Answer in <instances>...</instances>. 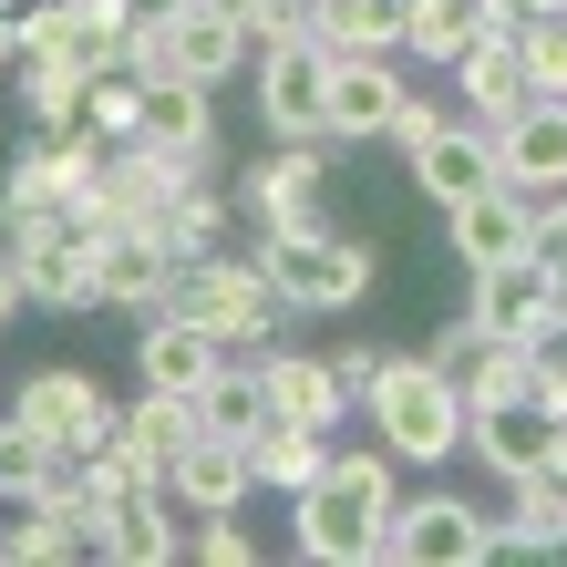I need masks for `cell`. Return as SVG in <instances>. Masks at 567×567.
<instances>
[{"label": "cell", "instance_id": "obj_25", "mask_svg": "<svg viewBox=\"0 0 567 567\" xmlns=\"http://www.w3.org/2000/svg\"><path fill=\"white\" fill-rule=\"evenodd\" d=\"M403 21H413V0H310L299 31H320L330 52H403Z\"/></svg>", "mask_w": 567, "mask_h": 567}, {"label": "cell", "instance_id": "obj_40", "mask_svg": "<svg viewBox=\"0 0 567 567\" xmlns=\"http://www.w3.org/2000/svg\"><path fill=\"white\" fill-rule=\"evenodd\" d=\"M557 330H567V299H557Z\"/></svg>", "mask_w": 567, "mask_h": 567}, {"label": "cell", "instance_id": "obj_19", "mask_svg": "<svg viewBox=\"0 0 567 567\" xmlns=\"http://www.w3.org/2000/svg\"><path fill=\"white\" fill-rule=\"evenodd\" d=\"M258 382H269V413H289V423H341L351 413V382H341V361H310V351H258Z\"/></svg>", "mask_w": 567, "mask_h": 567}, {"label": "cell", "instance_id": "obj_37", "mask_svg": "<svg viewBox=\"0 0 567 567\" xmlns=\"http://www.w3.org/2000/svg\"><path fill=\"white\" fill-rule=\"evenodd\" d=\"M114 11H124V21H135V31H165V21H186V11H196V0H114Z\"/></svg>", "mask_w": 567, "mask_h": 567}, {"label": "cell", "instance_id": "obj_9", "mask_svg": "<svg viewBox=\"0 0 567 567\" xmlns=\"http://www.w3.org/2000/svg\"><path fill=\"white\" fill-rule=\"evenodd\" d=\"M392 557L403 567H485V506L475 495H403L392 506Z\"/></svg>", "mask_w": 567, "mask_h": 567}, {"label": "cell", "instance_id": "obj_15", "mask_svg": "<svg viewBox=\"0 0 567 567\" xmlns=\"http://www.w3.org/2000/svg\"><path fill=\"white\" fill-rule=\"evenodd\" d=\"M135 372H145L155 392H207V382L227 372V341H217V330H196L186 310H145V330H135Z\"/></svg>", "mask_w": 567, "mask_h": 567}, {"label": "cell", "instance_id": "obj_11", "mask_svg": "<svg viewBox=\"0 0 567 567\" xmlns=\"http://www.w3.org/2000/svg\"><path fill=\"white\" fill-rule=\"evenodd\" d=\"M165 279H176V248L155 238V227H104V248H93V310H155Z\"/></svg>", "mask_w": 567, "mask_h": 567}, {"label": "cell", "instance_id": "obj_12", "mask_svg": "<svg viewBox=\"0 0 567 567\" xmlns=\"http://www.w3.org/2000/svg\"><path fill=\"white\" fill-rule=\"evenodd\" d=\"M330 145H289L279 165H258L248 176V207L269 217V238H320L330 227V176H320Z\"/></svg>", "mask_w": 567, "mask_h": 567}, {"label": "cell", "instance_id": "obj_41", "mask_svg": "<svg viewBox=\"0 0 567 567\" xmlns=\"http://www.w3.org/2000/svg\"><path fill=\"white\" fill-rule=\"evenodd\" d=\"M557 11H567V0H557Z\"/></svg>", "mask_w": 567, "mask_h": 567}, {"label": "cell", "instance_id": "obj_13", "mask_svg": "<svg viewBox=\"0 0 567 567\" xmlns=\"http://www.w3.org/2000/svg\"><path fill=\"white\" fill-rule=\"evenodd\" d=\"M392 104H403V62L392 52H330V145L392 135Z\"/></svg>", "mask_w": 567, "mask_h": 567}, {"label": "cell", "instance_id": "obj_10", "mask_svg": "<svg viewBox=\"0 0 567 567\" xmlns=\"http://www.w3.org/2000/svg\"><path fill=\"white\" fill-rule=\"evenodd\" d=\"M444 227H454V258H464V269H495V258H537V196L506 186V176L475 186V196H454Z\"/></svg>", "mask_w": 567, "mask_h": 567}, {"label": "cell", "instance_id": "obj_14", "mask_svg": "<svg viewBox=\"0 0 567 567\" xmlns=\"http://www.w3.org/2000/svg\"><path fill=\"white\" fill-rule=\"evenodd\" d=\"M165 495H176V506H196V516L248 506V495H258V464H248L238 433H207V423H196V433H186V454L165 464Z\"/></svg>", "mask_w": 567, "mask_h": 567}, {"label": "cell", "instance_id": "obj_5", "mask_svg": "<svg viewBox=\"0 0 567 567\" xmlns=\"http://www.w3.org/2000/svg\"><path fill=\"white\" fill-rule=\"evenodd\" d=\"M258 114L289 145H330V42L320 31H279L258 42Z\"/></svg>", "mask_w": 567, "mask_h": 567}, {"label": "cell", "instance_id": "obj_31", "mask_svg": "<svg viewBox=\"0 0 567 567\" xmlns=\"http://www.w3.org/2000/svg\"><path fill=\"white\" fill-rule=\"evenodd\" d=\"M516 52H526V83L537 93H567V11H537L516 31Z\"/></svg>", "mask_w": 567, "mask_h": 567}, {"label": "cell", "instance_id": "obj_29", "mask_svg": "<svg viewBox=\"0 0 567 567\" xmlns=\"http://www.w3.org/2000/svg\"><path fill=\"white\" fill-rule=\"evenodd\" d=\"M475 42V21H464V0H413V21H403V52L413 62H444L454 73V52Z\"/></svg>", "mask_w": 567, "mask_h": 567}, {"label": "cell", "instance_id": "obj_18", "mask_svg": "<svg viewBox=\"0 0 567 567\" xmlns=\"http://www.w3.org/2000/svg\"><path fill=\"white\" fill-rule=\"evenodd\" d=\"M403 165H413V186L433 196V207H454V196H475V186L506 176V165H495V124H433Z\"/></svg>", "mask_w": 567, "mask_h": 567}, {"label": "cell", "instance_id": "obj_22", "mask_svg": "<svg viewBox=\"0 0 567 567\" xmlns=\"http://www.w3.org/2000/svg\"><path fill=\"white\" fill-rule=\"evenodd\" d=\"M186 433H196V392H155V382H145V403H124V413H114V444L135 454L155 485H165V464L186 454Z\"/></svg>", "mask_w": 567, "mask_h": 567}, {"label": "cell", "instance_id": "obj_28", "mask_svg": "<svg viewBox=\"0 0 567 567\" xmlns=\"http://www.w3.org/2000/svg\"><path fill=\"white\" fill-rule=\"evenodd\" d=\"M196 423H207V433H238V444L269 423V382H258V351H248V372H217L207 392H196Z\"/></svg>", "mask_w": 567, "mask_h": 567}, {"label": "cell", "instance_id": "obj_1", "mask_svg": "<svg viewBox=\"0 0 567 567\" xmlns=\"http://www.w3.org/2000/svg\"><path fill=\"white\" fill-rule=\"evenodd\" d=\"M392 506H403V485H392V444L330 454L320 475L289 495V537H299V557H320V567H382L392 557Z\"/></svg>", "mask_w": 567, "mask_h": 567}, {"label": "cell", "instance_id": "obj_8", "mask_svg": "<svg viewBox=\"0 0 567 567\" xmlns=\"http://www.w3.org/2000/svg\"><path fill=\"white\" fill-rule=\"evenodd\" d=\"M464 454H485V475H537L547 454H567V413H547L537 392H516V403H485L464 413Z\"/></svg>", "mask_w": 567, "mask_h": 567}, {"label": "cell", "instance_id": "obj_17", "mask_svg": "<svg viewBox=\"0 0 567 567\" xmlns=\"http://www.w3.org/2000/svg\"><path fill=\"white\" fill-rule=\"evenodd\" d=\"M557 279H547V258H495V269H475V320L495 330V341H537V330L557 320Z\"/></svg>", "mask_w": 567, "mask_h": 567}, {"label": "cell", "instance_id": "obj_32", "mask_svg": "<svg viewBox=\"0 0 567 567\" xmlns=\"http://www.w3.org/2000/svg\"><path fill=\"white\" fill-rule=\"evenodd\" d=\"M526 382H537V403H547V413H567V330H557V320L526 341Z\"/></svg>", "mask_w": 567, "mask_h": 567}, {"label": "cell", "instance_id": "obj_39", "mask_svg": "<svg viewBox=\"0 0 567 567\" xmlns=\"http://www.w3.org/2000/svg\"><path fill=\"white\" fill-rule=\"evenodd\" d=\"M21 62V11H0V73Z\"/></svg>", "mask_w": 567, "mask_h": 567}, {"label": "cell", "instance_id": "obj_30", "mask_svg": "<svg viewBox=\"0 0 567 567\" xmlns=\"http://www.w3.org/2000/svg\"><path fill=\"white\" fill-rule=\"evenodd\" d=\"M217 238H227V207L207 196V176H196L186 196H165V248H176V258H207Z\"/></svg>", "mask_w": 567, "mask_h": 567}, {"label": "cell", "instance_id": "obj_26", "mask_svg": "<svg viewBox=\"0 0 567 567\" xmlns=\"http://www.w3.org/2000/svg\"><path fill=\"white\" fill-rule=\"evenodd\" d=\"M176 495L165 485H145V495H124V506L104 516V557H124V567H165V557H186V537H176Z\"/></svg>", "mask_w": 567, "mask_h": 567}, {"label": "cell", "instance_id": "obj_2", "mask_svg": "<svg viewBox=\"0 0 567 567\" xmlns=\"http://www.w3.org/2000/svg\"><path fill=\"white\" fill-rule=\"evenodd\" d=\"M155 310H186L196 330H217L227 351H269V341H279V320H289V299L269 289V269H258V258L207 248V258H176V279H165Z\"/></svg>", "mask_w": 567, "mask_h": 567}, {"label": "cell", "instance_id": "obj_36", "mask_svg": "<svg viewBox=\"0 0 567 567\" xmlns=\"http://www.w3.org/2000/svg\"><path fill=\"white\" fill-rule=\"evenodd\" d=\"M433 124H444V114H433L423 93H403V104H392V135H382V145H403V155H413V145L433 135Z\"/></svg>", "mask_w": 567, "mask_h": 567}, {"label": "cell", "instance_id": "obj_38", "mask_svg": "<svg viewBox=\"0 0 567 567\" xmlns=\"http://www.w3.org/2000/svg\"><path fill=\"white\" fill-rule=\"evenodd\" d=\"M21 299H31V289H21V269H11V248H0V320H11Z\"/></svg>", "mask_w": 567, "mask_h": 567}, {"label": "cell", "instance_id": "obj_35", "mask_svg": "<svg viewBox=\"0 0 567 567\" xmlns=\"http://www.w3.org/2000/svg\"><path fill=\"white\" fill-rule=\"evenodd\" d=\"M475 351H485V320H475V310L433 330V361H444V372H464V361H475Z\"/></svg>", "mask_w": 567, "mask_h": 567}, {"label": "cell", "instance_id": "obj_6", "mask_svg": "<svg viewBox=\"0 0 567 567\" xmlns=\"http://www.w3.org/2000/svg\"><path fill=\"white\" fill-rule=\"evenodd\" d=\"M11 413L42 433L62 464H83V454L114 444V403H104V382H93V372H31V382L11 392Z\"/></svg>", "mask_w": 567, "mask_h": 567}, {"label": "cell", "instance_id": "obj_23", "mask_svg": "<svg viewBox=\"0 0 567 567\" xmlns=\"http://www.w3.org/2000/svg\"><path fill=\"white\" fill-rule=\"evenodd\" d=\"M238 52H258V42H248L238 11H217V0H196L186 21H165V62L196 73V83H227V73H238Z\"/></svg>", "mask_w": 567, "mask_h": 567}, {"label": "cell", "instance_id": "obj_20", "mask_svg": "<svg viewBox=\"0 0 567 567\" xmlns=\"http://www.w3.org/2000/svg\"><path fill=\"white\" fill-rule=\"evenodd\" d=\"M217 83H196V73H145V124H135V145H165V155H207L217 145V104H207Z\"/></svg>", "mask_w": 567, "mask_h": 567}, {"label": "cell", "instance_id": "obj_34", "mask_svg": "<svg viewBox=\"0 0 567 567\" xmlns=\"http://www.w3.org/2000/svg\"><path fill=\"white\" fill-rule=\"evenodd\" d=\"M537 258H547V279L567 289V196H537Z\"/></svg>", "mask_w": 567, "mask_h": 567}, {"label": "cell", "instance_id": "obj_27", "mask_svg": "<svg viewBox=\"0 0 567 567\" xmlns=\"http://www.w3.org/2000/svg\"><path fill=\"white\" fill-rule=\"evenodd\" d=\"M52 485H62V454L21 413H0V506H31V495H52Z\"/></svg>", "mask_w": 567, "mask_h": 567}, {"label": "cell", "instance_id": "obj_16", "mask_svg": "<svg viewBox=\"0 0 567 567\" xmlns=\"http://www.w3.org/2000/svg\"><path fill=\"white\" fill-rule=\"evenodd\" d=\"M495 165L526 196H567V93H537L516 124H495Z\"/></svg>", "mask_w": 567, "mask_h": 567}, {"label": "cell", "instance_id": "obj_4", "mask_svg": "<svg viewBox=\"0 0 567 567\" xmlns=\"http://www.w3.org/2000/svg\"><path fill=\"white\" fill-rule=\"evenodd\" d=\"M258 269L289 310H351L361 289H372V238H341V227H320V238H258Z\"/></svg>", "mask_w": 567, "mask_h": 567}, {"label": "cell", "instance_id": "obj_21", "mask_svg": "<svg viewBox=\"0 0 567 567\" xmlns=\"http://www.w3.org/2000/svg\"><path fill=\"white\" fill-rule=\"evenodd\" d=\"M454 93L475 104V124H516L537 104V83H526V52L516 42H464L454 52Z\"/></svg>", "mask_w": 567, "mask_h": 567}, {"label": "cell", "instance_id": "obj_3", "mask_svg": "<svg viewBox=\"0 0 567 567\" xmlns=\"http://www.w3.org/2000/svg\"><path fill=\"white\" fill-rule=\"evenodd\" d=\"M361 403H372V433H382L403 464H444V454H464V382H454L433 351L382 361Z\"/></svg>", "mask_w": 567, "mask_h": 567}, {"label": "cell", "instance_id": "obj_7", "mask_svg": "<svg viewBox=\"0 0 567 567\" xmlns=\"http://www.w3.org/2000/svg\"><path fill=\"white\" fill-rule=\"evenodd\" d=\"M0 248H11L31 310H93V248H104V227H93V217L42 227V238H0Z\"/></svg>", "mask_w": 567, "mask_h": 567}, {"label": "cell", "instance_id": "obj_24", "mask_svg": "<svg viewBox=\"0 0 567 567\" xmlns=\"http://www.w3.org/2000/svg\"><path fill=\"white\" fill-rule=\"evenodd\" d=\"M248 464H258V485H269V495H299V485H310L320 464H330V433H320V423L269 413V423L248 433Z\"/></svg>", "mask_w": 567, "mask_h": 567}, {"label": "cell", "instance_id": "obj_33", "mask_svg": "<svg viewBox=\"0 0 567 567\" xmlns=\"http://www.w3.org/2000/svg\"><path fill=\"white\" fill-rule=\"evenodd\" d=\"M196 557H207V567H248V557H258V537H248V516H238V506H217L207 526H196Z\"/></svg>", "mask_w": 567, "mask_h": 567}]
</instances>
